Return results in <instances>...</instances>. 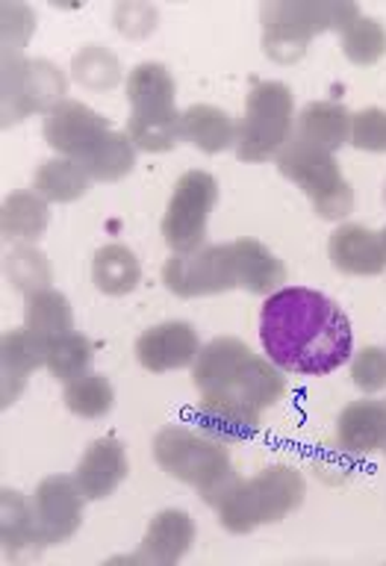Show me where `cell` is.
<instances>
[{"instance_id": "f546056e", "label": "cell", "mask_w": 386, "mask_h": 566, "mask_svg": "<svg viewBox=\"0 0 386 566\" xmlns=\"http://www.w3.org/2000/svg\"><path fill=\"white\" fill-rule=\"evenodd\" d=\"M180 115L175 109H157V113H131L127 122V136L133 139L136 150H148V154H166L184 142L180 130Z\"/></svg>"}, {"instance_id": "8992f818", "label": "cell", "mask_w": 386, "mask_h": 566, "mask_svg": "<svg viewBox=\"0 0 386 566\" xmlns=\"http://www.w3.org/2000/svg\"><path fill=\"white\" fill-rule=\"evenodd\" d=\"M278 168L283 177H290L292 184L301 186V192L307 195L313 210L322 219L340 221L352 216L354 192L331 150L316 148V145L292 136L278 154Z\"/></svg>"}, {"instance_id": "ac0fdd59", "label": "cell", "mask_w": 386, "mask_h": 566, "mask_svg": "<svg viewBox=\"0 0 386 566\" xmlns=\"http://www.w3.org/2000/svg\"><path fill=\"white\" fill-rule=\"evenodd\" d=\"M39 366H44V343L27 334L24 327L7 331L0 339V405H15Z\"/></svg>"}, {"instance_id": "6da1fadb", "label": "cell", "mask_w": 386, "mask_h": 566, "mask_svg": "<svg viewBox=\"0 0 386 566\" xmlns=\"http://www.w3.org/2000/svg\"><path fill=\"white\" fill-rule=\"evenodd\" d=\"M260 343L269 360L292 375H331L352 357V322L325 292L283 286L260 310Z\"/></svg>"}, {"instance_id": "ab89813d", "label": "cell", "mask_w": 386, "mask_h": 566, "mask_svg": "<svg viewBox=\"0 0 386 566\" xmlns=\"http://www.w3.org/2000/svg\"><path fill=\"white\" fill-rule=\"evenodd\" d=\"M380 237H384V242H386V230H384V233H380Z\"/></svg>"}, {"instance_id": "ba28073f", "label": "cell", "mask_w": 386, "mask_h": 566, "mask_svg": "<svg viewBox=\"0 0 386 566\" xmlns=\"http://www.w3.org/2000/svg\"><path fill=\"white\" fill-rule=\"evenodd\" d=\"M65 74L48 60H24L21 56H3V127L24 122L27 115L42 113L65 101Z\"/></svg>"}, {"instance_id": "7a4b0ae2", "label": "cell", "mask_w": 386, "mask_h": 566, "mask_svg": "<svg viewBox=\"0 0 386 566\" xmlns=\"http://www.w3.org/2000/svg\"><path fill=\"white\" fill-rule=\"evenodd\" d=\"M192 384L201 389V398H219L254 413L278 405L286 392L283 369L269 357H257L237 336H216L201 345L192 363Z\"/></svg>"}, {"instance_id": "7402d4cb", "label": "cell", "mask_w": 386, "mask_h": 566, "mask_svg": "<svg viewBox=\"0 0 386 566\" xmlns=\"http://www.w3.org/2000/svg\"><path fill=\"white\" fill-rule=\"evenodd\" d=\"M180 130H184V142L195 145L204 154H221V150L237 148V124L221 106L192 104L180 115Z\"/></svg>"}, {"instance_id": "4dcf8cb0", "label": "cell", "mask_w": 386, "mask_h": 566, "mask_svg": "<svg viewBox=\"0 0 386 566\" xmlns=\"http://www.w3.org/2000/svg\"><path fill=\"white\" fill-rule=\"evenodd\" d=\"M92 360H95V345L80 331L56 336V339L44 345V369L51 371L56 380H62V384L86 375Z\"/></svg>"}, {"instance_id": "9a60e30c", "label": "cell", "mask_w": 386, "mask_h": 566, "mask_svg": "<svg viewBox=\"0 0 386 566\" xmlns=\"http://www.w3.org/2000/svg\"><path fill=\"white\" fill-rule=\"evenodd\" d=\"M327 256L334 269L357 277H375L386 272L384 237L363 224H340L327 239Z\"/></svg>"}, {"instance_id": "9c48e42d", "label": "cell", "mask_w": 386, "mask_h": 566, "mask_svg": "<svg viewBox=\"0 0 386 566\" xmlns=\"http://www.w3.org/2000/svg\"><path fill=\"white\" fill-rule=\"evenodd\" d=\"M216 201H219V184L201 168H192L177 180L163 216V239L171 248V254H189L204 245L207 221Z\"/></svg>"}, {"instance_id": "5b68a950", "label": "cell", "mask_w": 386, "mask_h": 566, "mask_svg": "<svg viewBox=\"0 0 386 566\" xmlns=\"http://www.w3.org/2000/svg\"><path fill=\"white\" fill-rule=\"evenodd\" d=\"M363 12L354 3L325 0H286L263 7V51L281 65L299 62L307 53L313 35L336 30L345 33Z\"/></svg>"}, {"instance_id": "1f68e13d", "label": "cell", "mask_w": 386, "mask_h": 566, "mask_svg": "<svg viewBox=\"0 0 386 566\" xmlns=\"http://www.w3.org/2000/svg\"><path fill=\"white\" fill-rule=\"evenodd\" d=\"M62 401L80 419H104L115 405V389L109 378L97 375V371H86L65 384Z\"/></svg>"}, {"instance_id": "5bb4252c", "label": "cell", "mask_w": 386, "mask_h": 566, "mask_svg": "<svg viewBox=\"0 0 386 566\" xmlns=\"http://www.w3.org/2000/svg\"><path fill=\"white\" fill-rule=\"evenodd\" d=\"M195 543V522L186 511L168 507L159 511L150 520L148 531L139 543V552L131 555L136 564H154V566H171L189 555Z\"/></svg>"}, {"instance_id": "d6a6232c", "label": "cell", "mask_w": 386, "mask_h": 566, "mask_svg": "<svg viewBox=\"0 0 386 566\" xmlns=\"http://www.w3.org/2000/svg\"><path fill=\"white\" fill-rule=\"evenodd\" d=\"M71 71L80 86L86 88H113L122 80V65L115 60V53H109L101 44H86L74 53L71 60Z\"/></svg>"}, {"instance_id": "4316f807", "label": "cell", "mask_w": 386, "mask_h": 566, "mask_svg": "<svg viewBox=\"0 0 386 566\" xmlns=\"http://www.w3.org/2000/svg\"><path fill=\"white\" fill-rule=\"evenodd\" d=\"M177 86L166 65L159 62H139L127 77V101L131 113H157V109H175Z\"/></svg>"}, {"instance_id": "52a82bcc", "label": "cell", "mask_w": 386, "mask_h": 566, "mask_svg": "<svg viewBox=\"0 0 386 566\" xmlns=\"http://www.w3.org/2000/svg\"><path fill=\"white\" fill-rule=\"evenodd\" d=\"M295 133V101L281 80L254 83L246 101V115L237 127V157L242 163H265L278 157Z\"/></svg>"}, {"instance_id": "f35d334b", "label": "cell", "mask_w": 386, "mask_h": 566, "mask_svg": "<svg viewBox=\"0 0 386 566\" xmlns=\"http://www.w3.org/2000/svg\"><path fill=\"white\" fill-rule=\"evenodd\" d=\"M115 27H118V33L142 39L157 27V9L145 7V3H122L115 9Z\"/></svg>"}, {"instance_id": "484cf974", "label": "cell", "mask_w": 386, "mask_h": 566, "mask_svg": "<svg viewBox=\"0 0 386 566\" xmlns=\"http://www.w3.org/2000/svg\"><path fill=\"white\" fill-rule=\"evenodd\" d=\"M51 221L48 201L35 189L12 192L0 210V230L9 242H35Z\"/></svg>"}, {"instance_id": "d590c367", "label": "cell", "mask_w": 386, "mask_h": 566, "mask_svg": "<svg viewBox=\"0 0 386 566\" xmlns=\"http://www.w3.org/2000/svg\"><path fill=\"white\" fill-rule=\"evenodd\" d=\"M35 30V12L24 3L3 7V56H21L27 39Z\"/></svg>"}, {"instance_id": "836d02e7", "label": "cell", "mask_w": 386, "mask_h": 566, "mask_svg": "<svg viewBox=\"0 0 386 566\" xmlns=\"http://www.w3.org/2000/svg\"><path fill=\"white\" fill-rule=\"evenodd\" d=\"M343 53L354 65H375L386 53V27L378 18L361 15L343 33Z\"/></svg>"}, {"instance_id": "2e32d148", "label": "cell", "mask_w": 386, "mask_h": 566, "mask_svg": "<svg viewBox=\"0 0 386 566\" xmlns=\"http://www.w3.org/2000/svg\"><path fill=\"white\" fill-rule=\"evenodd\" d=\"M127 472H131V463H127V451L122 442L115 437H101L83 451L74 478L88 502H101L122 486Z\"/></svg>"}, {"instance_id": "8fae6325", "label": "cell", "mask_w": 386, "mask_h": 566, "mask_svg": "<svg viewBox=\"0 0 386 566\" xmlns=\"http://www.w3.org/2000/svg\"><path fill=\"white\" fill-rule=\"evenodd\" d=\"M33 513L42 537L48 546H62L69 543L83 525V504L86 495L80 490L74 475H51L35 486L33 493Z\"/></svg>"}, {"instance_id": "44dd1931", "label": "cell", "mask_w": 386, "mask_h": 566, "mask_svg": "<svg viewBox=\"0 0 386 566\" xmlns=\"http://www.w3.org/2000/svg\"><path fill=\"white\" fill-rule=\"evenodd\" d=\"M352 118L354 115L336 101H313L301 109L292 136L336 154L352 142Z\"/></svg>"}, {"instance_id": "277c9868", "label": "cell", "mask_w": 386, "mask_h": 566, "mask_svg": "<svg viewBox=\"0 0 386 566\" xmlns=\"http://www.w3.org/2000/svg\"><path fill=\"white\" fill-rule=\"evenodd\" d=\"M154 458L166 475L195 486L210 507H216L239 481L225 442L180 424H168L154 437Z\"/></svg>"}, {"instance_id": "f1b7e54d", "label": "cell", "mask_w": 386, "mask_h": 566, "mask_svg": "<svg viewBox=\"0 0 386 566\" xmlns=\"http://www.w3.org/2000/svg\"><path fill=\"white\" fill-rule=\"evenodd\" d=\"M88 175L69 157L44 159L33 177V189L42 195L44 201L71 203L80 201L88 192Z\"/></svg>"}, {"instance_id": "d4e9b609", "label": "cell", "mask_w": 386, "mask_h": 566, "mask_svg": "<svg viewBox=\"0 0 386 566\" xmlns=\"http://www.w3.org/2000/svg\"><path fill=\"white\" fill-rule=\"evenodd\" d=\"M24 331L39 343H51L56 336L74 331V310L69 298L56 290H39L24 295Z\"/></svg>"}, {"instance_id": "603a6c76", "label": "cell", "mask_w": 386, "mask_h": 566, "mask_svg": "<svg viewBox=\"0 0 386 566\" xmlns=\"http://www.w3.org/2000/svg\"><path fill=\"white\" fill-rule=\"evenodd\" d=\"M74 163L86 171L88 180L115 184V180H122V177L131 175L133 166H136V145H133V139L127 133L109 130L104 133L83 157L74 159Z\"/></svg>"}, {"instance_id": "83f0119b", "label": "cell", "mask_w": 386, "mask_h": 566, "mask_svg": "<svg viewBox=\"0 0 386 566\" xmlns=\"http://www.w3.org/2000/svg\"><path fill=\"white\" fill-rule=\"evenodd\" d=\"M142 269L139 260L133 254L131 248L122 242L104 245L95 251L92 260V281L104 295H127L139 286Z\"/></svg>"}, {"instance_id": "8d00e7d4", "label": "cell", "mask_w": 386, "mask_h": 566, "mask_svg": "<svg viewBox=\"0 0 386 566\" xmlns=\"http://www.w3.org/2000/svg\"><path fill=\"white\" fill-rule=\"evenodd\" d=\"M352 145L372 154H384L386 150V109L369 106L352 118Z\"/></svg>"}, {"instance_id": "3957f363", "label": "cell", "mask_w": 386, "mask_h": 566, "mask_svg": "<svg viewBox=\"0 0 386 566\" xmlns=\"http://www.w3.org/2000/svg\"><path fill=\"white\" fill-rule=\"evenodd\" d=\"M304 495H307V484L299 469L274 463L248 481L239 478L216 504V513H219L221 528L230 534H251L260 525H274L286 520L292 511H299Z\"/></svg>"}, {"instance_id": "74e56055", "label": "cell", "mask_w": 386, "mask_h": 566, "mask_svg": "<svg viewBox=\"0 0 386 566\" xmlns=\"http://www.w3.org/2000/svg\"><path fill=\"white\" fill-rule=\"evenodd\" d=\"M352 380L354 387L363 392H380L386 389V352L378 345L363 348L361 354H354L352 360Z\"/></svg>"}, {"instance_id": "7c38bea8", "label": "cell", "mask_w": 386, "mask_h": 566, "mask_svg": "<svg viewBox=\"0 0 386 566\" xmlns=\"http://www.w3.org/2000/svg\"><path fill=\"white\" fill-rule=\"evenodd\" d=\"M109 122L104 115L95 113L92 106L80 104V101H62L56 109L44 115V142L51 145L60 157L80 159L92 145H95L104 133H109Z\"/></svg>"}, {"instance_id": "e0dca14e", "label": "cell", "mask_w": 386, "mask_h": 566, "mask_svg": "<svg viewBox=\"0 0 386 566\" xmlns=\"http://www.w3.org/2000/svg\"><path fill=\"white\" fill-rule=\"evenodd\" d=\"M0 543L9 560H30L48 548L35 522L33 502L9 486L0 493Z\"/></svg>"}, {"instance_id": "cb8c5ba5", "label": "cell", "mask_w": 386, "mask_h": 566, "mask_svg": "<svg viewBox=\"0 0 386 566\" xmlns=\"http://www.w3.org/2000/svg\"><path fill=\"white\" fill-rule=\"evenodd\" d=\"M195 419L207 437L225 442V446L251 440L260 431V413L230 405V401H219V398H201Z\"/></svg>"}, {"instance_id": "30bf717a", "label": "cell", "mask_w": 386, "mask_h": 566, "mask_svg": "<svg viewBox=\"0 0 386 566\" xmlns=\"http://www.w3.org/2000/svg\"><path fill=\"white\" fill-rule=\"evenodd\" d=\"M163 283L177 298H201L237 290V265L230 245H201L189 254H171L163 265Z\"/></svg>"}, {"instance_id": "d6986e66", "label": "cell", "mask_w": 386, "mask_h": 566, "mask_svg": "<svg viewBox=\"0 0 386 566\" xmlns=\"http://www.w3.org/2000/svg\"><path fill=\"white\" fill-rule=\"evenodd\" d=\"M336 442L352 454H375L386 449V401L361 398L340 413Z\"/></svg>"}, {"instance_id": "4fadbf2b", "label": "cell", "mask_w": 386, "mask_h": 566, "mask_svg": "<svg viewBox=\"0 0 386 566\" xmlns=\"http://www.w3.org/2000/svg\"><path fill=\"white\" fill-rule=\"evenodd\" d=\"M201 354V339L189 322H163L148 331H142L136 339V360L142 369L163 375L192 366Z\"/></svg>"}, {"instance_id": "ffe728a7", "label": "cell", "mask_w": 386, "mask_h": 566, "mask_svg": "<svg viewBox=\"0 0 386 566\" xmlns=\"http://www.w3.org/2000/svg\"><path fill=\"white\" fill-rule=\"evenodd\" d=\"M233 251V265H237V283L239 290L251 292V295H272L283 290L286 283V265L257 239H237L230 242Z\"/></svg>"}, {"instance_id": "e575fe53", "label": "cell", "mask_w": 386, "mask_h": 566, "mask_svg": "<svg viewBox=\"0 0 386 566\" xmlns=\"http://www.w3.org/2000/svg\"><path fill=\"white\" fill-rule=\"evenodd\" d=\"M7 277L24 295L48 290L51 286V263H48V256L42 251H35L30 245H18L7 256Z\"/></svg>"}]
</instances>
